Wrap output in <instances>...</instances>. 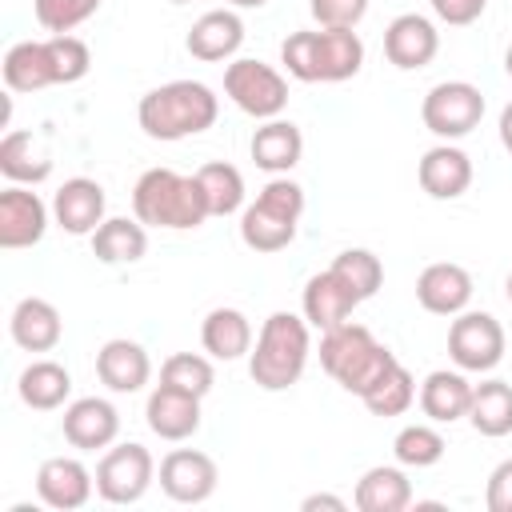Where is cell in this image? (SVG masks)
<instances>
[{"label":"cell","mask_w":512,"mask_h":512,"mask_svg":"<svg viewBox=\"0 0 512 512\" xmlns=\"http://www.w3.org/2000/svg\"><path fill=\"white\" fill-rule=\"evenodd\" d=\"M508 336L492 312H456L448 324V356L460 372H492L504 360Z\"/></svg>","instance_id":"cell-9"},{"label":"cell","mask_w":512,"mask_h":512,"mask_svg":"<svg viewBox=\"0 0 512 512\" xmlns=\"http://www.w3.org/2000/svg\"><path fill=\"white\" fill-rule=\"evenodd\" d=\"M48 52H52V68H56V84H76L88 76L92 68V52L80 36L64 32V36H48Z\"/></svg>","instance_id":"cell-39"},{"label":"cell","mask_w":512,"mask_h":512,"mask_svg":"<svg viewBox=\"0 0 512 512\" xmlns=\"http://www.w3.org/2000/svg\"><path fill=\"white\" fill-rule=\"evenodd\" d=\"M160 384H172L180 392H192V396H208L212 384H216V368L208 356L200 352H172L164 364H160Z\"/></svg>","instance_id":"cell-37"},{"label":"cell","mask_w":512,"mask_h":512,"mask_svg":"<svg viewBox=\"0 0 512 512\" xmlns=\"http://www.w3.org/2000/svg\"><path fill=\"white\" fill-rule=\"evenodd\" d=\"M308 352H312L308 320L296 312H272L260 324L256 344L248 352V376L264 392H284L304 376Z\"/></svg>","instance_id":"cell-2"},{"label":"cell","mask_w":512,"mask_h":512,"mask_svg":"<svg viewBox=\"0 0 512 512\" xmlns=\"http://www.w3.org/2000/svg\"><path fill=\"white\" fill-rule=\"evenodd\" d=\"M304 512H316V508H332V512H344L348 504L340 500V496H332V492H316V496H304V504H300Z\"/></svg>","instance_id":"cell-44"},{"label":"cell","mask_w":512,"mask_h":512,"mask_svg":"<svg viewBox=\"0 0 512 512\" xmlns=\"http://www.w3.org/2000/svg\"><path fill=\"white\" fill-rule=\"evenodd\" d=\"M360 400H364V408H368L372 416H404V412L412 408V400H416V380H412V372L396 360Z\"/></svg>","instance_id":"cell-34"},{"label":"cell","mask_w":512,"mask_h":512,"mask_svg":"<svg viewBox=\"0 0 512 512\" xmlns=\"http://www.w3.org/2000/svg\"><path fill=\"white\" fill-rule=\"evenodd\" d=\"M484 92L468 80H440L420 100V120L440 140H460L484 120Z\"/></svg>","instance_id":"cell-7"},{"label":"cell","mask_w":512,"mask_h":512,"mask_svg":"<svg viewBox=\"0 0 512 512\" xmlns=\"http://www.w3.org/2000/svg\"><path fill=\"white\" fill-rule=\"evenodd\" d=\"M364 68V40L356 28H316V80L340 84Z\"/></svg>","instance_id":"cell-24"},{"label":"cell","mask_w":512,"mask_h":512,"mask_svg":"<svg viewBox=\"0 0 512 512\" xmlns=\"http://www.w3.org/2000/svg\"><path fill=\"white\" fill-rule=\"evenodd\" d=\"M416 300L432 316H456L472 300V272L452 260H436L416 276Z\"/></svg>","instance_id":"cell-17"},{"label":"cell","mask_w":512,"mask_h":512,"mask_svg":"<svg viewBox=\"0 0 512 512\" xmlns=\"http://www.w3.org/2000/svg\"><path fill=\"white\" fill-rule=\"evenodd\" d=\"M352 504L360 512H404L412 504V480L404 464H376L356 480Z\"/></svg>","instance_id":"cell-25"},{"label":"cell","mask_w":512,"mask_h":512,"mask_svg":"<svg viewBox=\"0 0 512 512\" xmlns=\"http://www.w3.org/2000/svg\"><path fill=\"white\" fill-rule=\"evenodd\" d=\"M484 504H488V512H512V456L500 460V464L488 472Z\"/></svg>","instance_id":"cell-42"},{"label":"cell","mask_w":512,"mask_h":512,"mask_svg":"<svg viewBox=\"0 0 512 512\" xmlns=\"http://www.w3.org/2000/svg\"><path fill=\"white\" fill-rule=\"evenodd\" d=\"M320 364L344 392L364 396L396 364V352L388 344H380L364 324L344 320V324L320 332Z\"/></svg>","instance_id":"cell-4"},{"label":"cell","mask_w":512,"mask_h":512,"mask_svg":"<svg viewBox=\"0 0 512 512\" xmlns=\"http://www.w3.org/2000/svg\"><path fill=\"white\" fill-rule=\"evenodd\" d=\"M100 0H32V12H36V24L52 36H64L72 32L76 24H84L88 16H96Z\"/></svg>","instance_id":"cell-38"},{"label":"cell","mask_w":512,"mask_h":512,"mask_svg":"<svg viewBox=\"0 0 512 512\" xmlns=\"http://www.w3.org/2000/svg\"><path fill=\"white\" fill-rule=\"evenodd\" d=\"M224 96L252 120H276L288 108V80L252 56H236L224 68Z\"/></svg>","instance_id":"cell-6"},{"label":"cell","mask_w":512,"mask_h":512,"mask_svg":"<svg viewBox=\"0 0 512 512\" xmlns=\"http://www.w3.org/2000/svg\"><path fill=\"white\" fill-rule=\"evenodd\" d=\"M0 172L12 184H40V180L52 176V156L36 144L32 132L8 128L4 140H0Z\"/></svg>","instance_id":"cell-31"},{"label":"cell","mask_w":512,"mask_h":512,"mask_svg":"<svg viewBox=\"0 0 512 512\" xmlns=\"http://www.w3.org/2000/svg\"><path fill=\"white\" fill-rule=\"evenodd\" d=\"M444 448L448 444H444L440 428H432V424H404L392 440V456L404 468H432L444 460Z\"/></svg>","instance_id":"cell-35"},{"label":"cell","mask_w":512,"mask_h":512,"mask_svg":"<svg viewBox=\"0 0 512 512\" xmlns=\"http://www.w3.org/2000/svg\"><path fill=\"white\" fill-rule=\"evenodd\" d=\"M132 212L140 224L168 232H188L208 220V204L196 176H184L176 168H148L132 188Z\"/></svg>","instance_id":"cell-3"},{"label":"cell","mask_w":512,"mask_h":512,"mask_svg":"<svg viewBox=\"0 0 512 512\" xmlns=\"http://www.w3.org/2000/svg\"><path fill=\"white\" fill-rule=\"evenodd\" d=\"M96 376L108 392H120V396H132L140 392L148 380H152V360L144 352V344L136 340H104L100 352H96Z\"/></svg>","instance_id":"cell-20"},{"label":"cell","mask_w":512,"mask_h":512,"mask_svg":"<svg viewBox=\"0 0 512 512\" xmlns=\"http://www.w3.org/2000/svg\"><path fill=\"white\" fill-rule=\"evenodd\" d=\"M196 184L204 192V204H208V216H232L244 208V176L236 164L228 160H208L200 164L196 172Z\"/></svg>","instance_id":"cell-33"},{"label":"cell","mask_w":512,"mask_h":512,"mask_svg":"<svg viewBox=\"0 0 512 512\" xmlns=\"http://www.w3.org/2000/svg\"><path fill=\"white\" fill-rule=\"evenodd\" d=\"M8 332H12L16 348H24V352H52L64 336V320L52 300L24 296L8 316Z\"/></svg>","instance_id":"cell-22"},{"label":"cell","mask_w":512,"mask_h":512,"mask_svg":"<svg viewBox=\"0 0 512 512\" xmlns=\"http://www.w3.org/2000/svg\"><path fill=\"white\" fill-rule=\"evenodd\" d=\"M172 4H192V0H172Z\"/></svg>","instance_id":"cell-49"},{"label":"cell","mask_w":512,"mask_h":512,"mask_svg":"<svg viewBox=\"0 0 512 512\" xmlns=\"http://www.w3.org/2000/svg\"><path fill=\"white\" fill-rule=\"evenodd\" d=\"M320 28H356L368 12V0H308Z\"/></svg>","instance_id":"cell-41"},{"label":"cell","mask_w":512,"mask_h":512,"mask_svg":"<svg viewBox=\"0 0 512 512\" xmlns=\"http://www.w3.org/2000/svg\"><path fill=\"white\" fill-rule=\"evenodd\" d=\"M328 268L360 296V304L372 300V296L380 292V284H384V264H380V256L368 252V248H344Z\"/></svg>","instance_id":"cell-36"},{"label":"cell","mask_w":512,"mask_h":512,"mask_svg":"<svg viewBox=\"0 0 512 512\" xmlns=\"http://www.w3.org/2000/svg\"><path fill=\"white\" fill-rule=\"evenodd\" d=\"M440 52V32L428 16L420 12H400L388 28H384V56L388 64H396L400 72H416L428 68L432 56Z\"/></svg>","instance_id":"cell-14"},{"label":"cell","mask_w":512,"mask_h":512,"mask_svg":"<svg viewBox=\"0 0 512 512\" xmlns=\"http://www.w3.org/2000/svg\"><path fill=\"white\" fill-rule=\"evenodd\" d=\"M16 392H20V400H24L28 408H36V412H56V408H64V400L72 396V372H68L64 364H56V360H32V364L20 372Z\"/></svg>","instance_id":"cell-30"},{"label":"cell","mask_w":512,"mask_h":512,"mask_svg":"<svg viewBox=\"0 0 512 512\" xmlns=\"http://www.w3.org/2000/svg\"><path fill=\"white\" fill-rule=\"evenodd\" d=\"M360 308V296L332 272V268H324V272H316V276H308V284H304V296H300V312H304V320H308V328H320V332H328V328H336V324H344V320H352V312Z\"/></svg>","instance_id":"cell-18"},{"label":"cell","mask_w":512,"mask_h":512,"mask_svg":"<svg viewBox=\"0 0 512 512\" xmlns=\"http://www.w3.org/2000/svg\"><path fill=\"white\" fill-rule=\"evenodd\" d=\"M304 216V188L288 176H272L256 200L240 212V240L252 252H280L296 240Z\"/></svg>","instance_id":"cell-5"},{"label":"cell","mask_w":512,"mask_h":512,"mask_svg":"<svg viewBox=\"0 0 512 512\" xmlns=\"http://www.w3.org/2000/svg\"><path fill=\"white\" fill-rule=\"evenodd\" d=\"M256 168L272 172V176H288L300 156H304V132L292 124V120H264L256 132H252V144H248Z\"/></svg>","instance_id":"cell-23"},{"label":"cell","mask_w":512,"mask_h":512,"mask_svg":"<svg viewBox=\"0 0 512 512\" xmlns=\"http://www.w3.org/2000/svg\"><path fill=\"white\" fill-rule=\"evenodd\" d=\"M4 84L8 92H40L48 84H56V68H52V52L48 40H20L4 52Z\"/></svg>","instance_id":"cell-27"},{"label":"cell","mask_w":512,"mask_h":512,"mask_svg":"<svg viewBox=\"0 0 512 512\" xmlns=\"http://www.w3.org/2000/svg\"><path fill=\"white\" fill-rule=\"evenodd\" d=\"M92 492H96V476L76 456H48L36 472V496H40V504H48L56 512L84 508L92 500Z\"/></svg>","instance_id":"cell-13"},{"label":"cell","mask_w":512,"mask_h":512,"mask_svg":"<svg viewBox=\"0 0 512 512\" xmlns=\"http://www.w3.org/2000/svg\"><path fill=\"white\" fill-rule=\"evenodd\" d=\"M52 208L28 188V184H8L0 192V248H32L48 232Z\"/></svg>","instance_id":"cell-11"},{"label":"cell","mask_w":512,"mask_h":512,"mask_svg":"<svg viewBox=\"0 0 512 512\" xmlns=\"http://www.w3.org/2000/svg\"><path fill=\"white\" fill-rule=\"evenodd\" d=\"M240 44H244V20H240L236 8H212V12H204L188 28V36H184L188 56H196L204 64L232 60L240 52Z\"/></svg>","instance_id":"cell-19"},{"label":"cell","mask_w":512,"mask_h":512,"mask_svg":"<svg viewBox=\"0 0 512 512\" xmlns=\"http://www.w3.org/2000/svg\"><path fill=\"white\" fill-rule=\"evenodd\" d=\"M148 252V224H140L136 216H108L96 232H92V256L100 264H136Z\"/></svg>","instance_id":"cell-29"},{"label":"cell","mask_w":512,"mask_h":512,"mask_svg":"<svg viewBox=\"0 0 512 512\" xmlns=\"http://www.w3.org/2000/svg\"><path fill=\"white\" fill-rule=\"evenodd\" d=\"M428 4H432V12H436L444 24H452V28L476 24V20L484 16V8H488V0H428Z\"/></svg>","instance_id":"cell-43"},{"label":"cell","mask_w":512,"mask_h":512,"mask_svg":"<svg viewBox=\"0 0 512 512\" xmlns=\"http://www.w3.org/2000/svg\"><path fill=\"white\" fill-rule=\"evenodd\" d=\"M156 480V460L144 444H112L96 464V496L104 504H136Z\"/></svg>","instance_id":"cell-8"},{"label":"cell","mask_w":512,"mask_h":512,"mask_svg":"<svg viewBox=\"0 0 512 512\" xmlns=\"http://www.w3.org/2000/svg\"><path fill=\"white\" fill-rule=\"evenodd\" d=\"M468 404H472V384L464 372H448V368H436L424 376L420 384V412L432 420V424H456L468 416Z\"/></svg>","instance_id":"cell-26"},{"label":"cell","mask_w":512,"mask_h":512,"mask_svg":"<svg viewBox=\"0 0 512 512\" xmlns=\"http://www.w3.org/2000/svg\"><path fill=\"white\" fill-rule=\"evenodd\" d=\"M104 208H108V196H104V188L92 176H72L52 196V220L68 236H92L108 220Z\"/></svg>","instance_id":"cell-15"},{"label":"cell","mask_w":512,"mask_h":512,"mask_svg":"<svg viewBox=\"0 0 512 512\" xmlns=\"http://www.w3.org/2000/svg\"><path fill=\"white\" fill-rule=\"evenodd\" d=\"M504 72H508V80H512V44L504 48Z\"/></svg>","instance_id":"cell-47"},{"label":"cell","mask_w":512,"mask_h":512,"mask_svg":"<svg viewBox=\"0 0 512 512\" xmlns=\"http://www.w3.org/2000/svg\"><path fill=\"white\" fill-rule=\"evenodd\" d=\"M416 180L432 200H456L472 188V156L452 140H440L420 156Z\"/></svg>","instance_id":"cell-16"},{"label":"cell","mask_w":512,"mask_h":512,"mask_svg":"<svg viewBox=\"0 0 512 512\" xmlns=\"http://www.w3.org/2000/svg\"><path fill=\"white\" fill-rule=\"evenodd\" d=\"M144 420L160 440H188L200 432V396L180 392L172 384H156L144 404Z\"/></svg>","instance_id":"cell-21"},{"label":"cell","mask_w":512,"mask_h":512,"mask_svg":"<svg viewBox=\"0 0 512 512\" xmlns=\"http://www.w3.org/2000/svg\"><path fill=\"white\" fill-rule=\"evenodd\" d=\"M200 344L212 360H240L252 352V320L240 308H212L200 324Z\"/></svg>","instance_id":"cell-28"},{"label":"cell","mask_w":512,"mask_h":512,"mask_svg":"<svg viewBox=\"0 0 512 512\" xmlns=\"http://www.w3.org/2000/svg\"><path fill=\"white\" fill-rule=\"evenodd\" d=\"M468 424L480 436H508L512 432V384L508 380H480L472 384V404H468Z\"/></svg>","instance_id":"cell-32"},{"label":"cell","mask_w":512,"mask_h":512,"mask_svg":"<svg viewBox=\"0 0 512 512\" xmlns=\"http://www.w3.org/2000/svg\"><path fill=\"white\" fill-rule=\"evenodd\" d=\"M220 484V468L200 448H172L160 460V488L176 504H204Z\"/></svg>","instance_id":"cell-10"},{"label":"cell","mask_w":512,"mask_h":512,"mask_svg":"<svg viewBox=\"0 0 512 512\" xmlns=\"http://www.w3.org/2000/svg\"><path fill=\"white\" fill-rule=\"evenodd\" d=\"M228 8H264L268 0H224Z\"/></svg>","instance_id":"cell-46"},{"label":"cell","mask_w":512,"mask_h":512,"mask_svg":"<svg viewBox=\"0 0 512 512\" xmlns=\"http://www.w3.org/2000/svg\"><path fill=\"white\" fill-rule=\"evenodd\" d=\"M504 296H508V304H512V272H508V280H504Z\"/></svg>","instance_id":"cell-48"},{"label":"cell","mask_w":512,"mask_h":512,"mask_svg":"<svg viewBox=\"0 0 512 512\" xmlns=\"http://www.w3.org/2000/svg\"><path fill=\"white\" fill-rule=\"evenodd\" d=\"M280 64L288 68V76L316 84V28H300L280 44Z\"/></svg>","instance_id":"cell-40"},{"label":"cell","mask_w":512,"mask_h":512,"mask_svg":"<svg viewBox=\"0 0 512 512\" xmlns=\"http://www.w3.org/2000/svg\"><path fill=\"white\" fill-rule=\"evenodd\" d=\"M216 116H220V96L200 80H168V84L144 92L136 104V120H140L144 136L168 140V144L208 132L216 124Z\"/></svg>","instance_id":"cell-1"},{"label":"cell","mask_w":512,"mask_h":512,"mask_svg":"<svg viewBox=\"0 0 512 512\" xmlns=\"http://www.w3.org/2000/svg\"><path fill=\"white\" fill-rule=\"evenodd\" d=\"M496 128H500V144L512 152V100L500 108V124H496Z\"/></svg>","instance_id":"cell-45"},{"label":"cell","mask_w":512,"mask_h":512,"mask_svg":"<svg viewBox=\"0 0 512 512\" xmlns=\"http://www.w3.org/2000/svg\"><path fill=\"white\" fill-rule=\"evenodd\" d=\"M60 428H64V440L76 448V452H96V448H112L116 436H120V412L112 400L104 396H80L64 408L60 416Z\"/></svg>","instance_id":"cell-12"}]
</instances>
